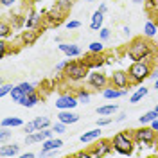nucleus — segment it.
<instances>
[{"instance_id":"31","label":"nucleus","mask_w":158,"mask_h":158,"mask_svg":"<svg viewBox=\"0 0 158 158\" xmlns=\"http://www.w3.org/2000/svg\"><path fill=\"white\" fill-rule=\"evenodd\" d=\"M11 99H13V101H15V102H20V101H22V97H23V95H25V94H23V92H22V90H20V86H15V88L11 90Z\"/></svg>"},{"instance_id":"47","label":"nucleus","mask_w":158,"mask_h":158,"mask_svg":"<svg viewBox=\"0 0 158 158\" xmlns=\"http://www.w3.org/2000/svg\"><path fill=\"white\" fill-rule=\"evenodd\" d=\"M22 158H34V153H23Z\"/></svg>"},{"instance_id":"4","label":"nucleus","mask_w":158,"mask_h":158,"mask_svg":"<svg viewBox=\"0 0 158 158\" xmlns=\"http://www.w3.org/2000/svg\"><path fill=\"white\" fill-rule=\"evenodd\" d=\"M151 61H133L128 69L129 79H131V85H142L148 77H151Z\"/></svg>"},{"instance_id":"3","label":"nucleus","mask_w":158,"mask_h":158,"mask_svg":"<svg viewBox=\"0 0 158 158\" xmlns=\"http://www.w3.org/2000/svg\"><path fill=\"white\" fill-rule=\"evenodd\" d=\"M111 144H113V151H117L118 155H122V156L133 155V149L137 146L131 131H118L117 135H113Z\"/></svg>"},{"instance_id":"17","label":"nucleus","mask_w":158,"mask_h":158,"mask_svg":"<svg viewBox=\"0 0 158 158\" xmlns=\"http://www.w3.org/2000/svg\"><path fill=\"white\" fill-rule=\"evenodd\" d=\"M102 22H104V13L97 9L94 15H92V20H90V27H92V31H101L102 29Z\"/></svg>"},{"instance_id":"43","label":"nucleus","mask_w":158,"mask_h":158,"mask_svg":"<svg viewBox=\"0 0 158 158\" xmlns=\"http://www.w3.org/2000/svg\"><path fill=\"white\" fill-rule=\"evenodd\" d=\"M15 2H16V0H0V4H2L4 7H9V6H13Z\"/></svg>"},{"instance_id":"40","label":"nucleus","mask_w":158,"mask_h":158,"mask_svg":"<svg viewBox=\"0 0 158 158\" xmlns=\"http://www.w3.org/2000/svg\"><path fill=\"white\" fill-rule=\"evenodd\" d=\"M81 27V22L79 20H70V22H67V29H79Z\"/></svg>"},{"instance_id":"16","label":"nucleus","mask_w":158,"mask_h":158,"mask_svg":"<svg viewBox=\"0 0 158 158\" xmlns=\"http://www.w3.org/2000/svg\"><path fill=\"white\" fill-rule=\"evenodd\" d=\"M38 102H40V94L34 90V92H31V94H27V95H23L18 104H22L23 108H32V106H36Z\"/></svg>"},{"instance_id":"10","label":"nucleus","mask_w":158,"mask_h":158,"mask_svg":"<svg viewBox=\"0 0 158 158\" xmlns=\"http://www.w3.org/2000/svg\"><path fill=\"white\" fill-rule=\"evenodd\" d=\"M85 61L88 63L90 69H101L102 65H106V56H104V52H99V54L88 52L86 58H85Z\"/></svg>"},{"instance_id":"37","label":"nucleus","mask_w":158,"mask_h":158,"mask_svg":"<svg viewBox=\"0 0 158 158\" xmlns=\"http://www.w3.org/2000/svg\"><path fill=\"white\" fill-rule=\"evenodd\" d=\"M144 4H146V9L148 11H155V9L158 11V0H146Z\"/></svg>"},{"instance_id":"48","label":"nucleus","mask_w":158,"mask_h":158,"mask_svg":"<svg viewBox=\"0 0 158 158\" xmlns=\"http://www.w3.org/2000/svg\"><path fill=\"white\" fill-rule=\"evenodd\" d=\"M99 11H102V13H106V11H108V7H106V4H101V6H99Z\"/></svg>"},{"instance_id":"29","label":"nucleus","mask_w":158,"mask_h":158,"mask_svg":"<svg viewBox=\"0 0 158 158\" xmlns=\"http://www.w3.org/2000/svg\"><path fill=\"white\" fill-rule=\"evenodd\" d=\"M72 4H74V0H56V7L58 9H61L63 13H69L70 9H72Z\"/></svg>"},{"instance_id":"54","label":"nucleus","mask_w":158,"mask_h":158,"mask_svg":"<svg viewBox=\"0 0 158 158\" xmlns=\"http://www.w3.org/2000/svg\"><path fill=\"white\" fill-rule=\"evenodd\" d=\"M155 110H156V111H158V104H156V106H155Z\"/></svg>"},{"instance_id":"30","label":"nucleus","mask_w":158,"mask_h":158,"mask_svg":"<svg viewBox=\"0 0 158 158\" xmlns=\"http://www.w3.org/2000/svg\"><path fill=\"white\" fill-rule=\"evenodd\" d=\"M88 52H95V54H99V52H104L102 40H101V41H92V43L88 45Z\"/></svg>"},{"instance_id":"18","label":"nucleus","mask_w":158,"mask_h":158,"mask_svg":"<svg viewBox=\"0 0 158 158\" xmlns=\"http://www.w3.org/2000/svg\"><path fill=\"white\" fill-rule=\"evenodd\" d=\"M18 153H20L18 144H11V146H4L2 144V148H0V156H4V158H13V156H16Z\"/></svg>"},{"instance_id":"11","label":"nucleus","mask_w":158,"mask_h":158,"mask_svg":"<svg viewBox=\"0 0 158 158\" xmlns=\"http://www.w3.org/2000/svg\"><path fill=\"white\" fill-rule=\"evenodd\" d=\"M23 23H25V29H40V25H41V16H40L34 9H31L29 13L25 15Z\"/></svg>"},{"instance_id":"49","label":"nucleus","mask_w":158,"mask_h":158,"mask_svg":"<svg viewBox=\"0 0 158 158\" xmlns=\"http://www.w3.org/2000/svg\"><path fill=\"white\" fill-rule=\"evenodd\" d=\"M129 31H131V29H129L128 25H124V27H122V32H124V34H129Z\"/></svg>"},{"instance_id":"5","label":"nucleus","mask_w":158,"mask_h":158,"mask_svg":"<svg viewBox=\"0 0 158 158\" xmlns=\"http://www.w3.org/2000/svg\"><path fill=\"white\" fill-rule=\"evenodd\" d=\"M131 133H133L135 144L138 148H142V146H155V140H156V135H158V131H155L149 124H142V128L131 129Z\"/></svg>"},{"instance_id":"33","label":"nucleus","mask_w":158,"mask_h":158,"mask_svg":"<svg viewBox=\"0 0 158 158\" xmlns=\"http://www.w3.org/2000/svg\"><path fill=\"white\" fill-rule=\"evenodd\" d=\"M11 138V131L7 128H2L0 129V144H4L6 140H9Z\"/></svg>"},{"instance_id":"34","label":"nucleus","mask_w":158,"mask_h":158,"mask_svg":"<svg viewBox=\"0 0 158 158\" xmlns=\"http://www.w3.org/2000/svg\"><path fill=\"white\" fill-rule=\"evenodd\" d=\"M110 36H111V31H110L108 27H102V29L99 31V38L102 40V41H106V40H110Z\"/></svg>"},{"instance_id":"42","label":"nucleus","mask_w":158,"mask_h":158,"mask_svg":"<svg viewBox=\"0 0 158 158\" xmlns=\"http://www.w3.org/2000/svg\"><path fill=\"white\" fill-rule=\"evenodd\" d=\"M74 156H77V158H90V151H79V153H76Z\"/></svg>"},{"instance_id":"9","label":"nucleus","mask_w":158,"mask_h":158,"mask_svg":"<svg viewBox=\"0 0 158 158\" xmlns=\"http://www.w3.org/2000/svg\"><path fill=\"white\" fill-rule=\"evenodd\" d=\"M77 104H79V101L74 94H61L56 99V108L58 110H74Z\"/></svg>"},{"instance_id":"19","label":"nucleus","mask_w":158,"mask_h":158,"mask_svg":"<svg viewBox=\"0 0 158 158\" xmlns=\"http://www.w3.org/2000/svg\"><path fill=\"white\" fill-rule=\"evenodd\" d=\"M126 95V90H120V88H115V86H106L102 90V97L104 99H118V97H124Z\"/></svg>"},{"instance_id":"41","label":"nucleus","mask_w":158,"mask_h":158,"mask_svg":"<svg viewBox=\"0 0 158 158\" xmlns=\"http://www.w3.org/2000/svg\"><path fill=\"white\" fill-rule=\"evenodd\" d=\"M67 65H69V61H61V63H58V65H56V72H63Z\"/></svg>"},{"instance_id":"23","label":"nucleus","mask_w":158,"mask_h":158,"mask_svg":"<svg viewBox=\"0 0 158 158\" xmlns=\"http://www.w3.org/2000/svg\"><path fill=\"white\" fill-rule=\"evenodd\" d=\"M156 32H158V25L155 23V22L148 20V22H146V25H144V36L153 38V36H156Z\"/></svg>"},{"instance_id":"22","label":"nucleus","mask_w":158,"mask_h":158,"mask_svg":"<svg viewBox=\"0 0 158 158\" xmlns=\"http://www.w3.org/2000/svg\"><path fill=\"white\" fill-rule=\"evenodd\" d=\"M148 92H149V88H146V86H142V88H137V90H135V94L129 97V102H131V104H137V102H140L142 99L148 95Z\"/></svg>"},{"instance_id":"7","label":"nucleus","mask_w":158,"mask_h":158,"mask_svg":"<svg viewBox=\"0 0 158 158\" xmlns=\"http://www.w3.org/2000/svg\"><path fill=\"white\" fill-rule=\"evenodd\" d=\"M86 83H88L90 88H94V90H104L110 85V77L106 76V74H102V72H99V70L95 69L94 72L88 74Z\"/></svg>"},{"instance_id":"52","label":"nucleus","mask_w":158,"mask_h":158,"mask_svg":"<svg viewBox=\"0 0 158 158\" xmlns=\"http://www.w3.org/2000/svg\"><path fill=\"white\" fill-rule=\"evenodd\" d=\"M155 90H158V79L155 81Z\"/></svg>"},{"instance_id":"12","label":"nucleus","mask_w":158,"mask_h":158,"mask_svg":"<svg viewBox=\"0 0 158 158\" xmlns=\"http://www.w3.org/2000/svg\"><path fill=\"white\" fill-rule=\"evenodd\" d=\"M40 32H43L41 29H25L23 32H22V43L23 45H27V47H31V45H34L36 43V40H38Z\"/></svg>"},{"instance_id":"51","label":"nucleus","mask_w":158,"mask_h":158,"mask_svg":"<svg viewBox=\"0 0 158 158\" xmlns=\"http://www.w3.org/2000/svg\"><path fill=\"white\" fill-rule=\"evenodd\" d=\"M155 149H156V153H158V135H156V140H155Z\"/></svg>"},{"instance_id":"15","label":"nucleus","mask_w":158,"mask_h":158,"mask_svg":"<svg viewBox=\"0 0 158 158\" xmlns=\"http://www.w3.org/2000/svg\"><path fill=\"white\" fill-rule=\"evenodd\" d=\"M63 146L61 138H47L41 142V153H49V151H56Z\"/></svg>"},{"instance_id":"32","label":"nucleus","mask_w":158,"mask_h":158,"mask_svg":"<svg viewBox=\"0 0 158 158\" xmlns=\"http://www.w3.org/2000/svg\"><path fill=\"white\" fill-rule=\"evenodd\" d=\"M13 88H15L13 85H9V83H4V85H2V88H0V97H6V95H9Z\"/></svg>"},{"instance_id":"14","label":"nucleus","mask_w":158,"mask_h":158,"mask_svg":"<svg viewBox=\"0 0 158 158\" xmlns=\"http://www.w3.org/2000/svg\"><path fill=\"white\" fill-rule=\"evenodd\" d=\"M58 120L69 126V124H76V122H77L79 115H77V113H74V111H70V110H59Z\"/></svg>"},{"instance_id":"46","label":"nucleus","mask_w":158,"mask_h":158,"mask_svg":"<svg viewBox=\"0 0 158 158\" xmlns=\"http://www.w3.org/2000/svg\"><path fill=\"white\" fill-rule=\"evenodd\" d=\"M126 117H128L126 113H120V115H118V117L115 118V120H117V122H122V120H126Z\"/></svg>"},{"instance_id":"6","label":"nucleus","mask_w":158,"mask_h":158,"mask_svg":"<svg viewBox=\"0 0 158 158\" xmlns=\"http://www.w3.org/2000/svg\"><path fill=\"white\" fill-rule=\"evenodd\" d=\"M88 151H90V158L108 156L110 153L113 151V144H111V140H106V138H97L95 144H94Z\"/></svg>"},{"instance_id":"13","label":"nucleus","mask_w":158,"mask_h":158,"mask_svg":"<svg viewBox=\"0 0 158 158\" xmlns=\"http://www.w3.org/2000/svg\"><path fill=\"white\" fill-rule=\"evenodd\" d=\"M58 47H59V50H61L65 56H69V58H79V56L83 54V50L79 49L77 45H74V43H59Z\"/></svg>"},{"instance_id":"50","label":"nucleus","mask_w":158,"mask_h":158,"mask_svg":"<svg viewBox=\"0 0 158 158\" xmlns=\"http://www.w3.org/2000/svg\"><path fill=\"white\" fill-rule=\"evenodd\" d=\"M131 2H133V4H144L146 0H131Z\"/></svg>"},{"instance_id":"28","label":"nucleus","mask_w":158,"mask_h":158,"mask_svg":"<svg viewBox=\"0 0 158 158\" xmlns=\"http://www.w3.org/2000/svg\"><path fill=\"white\" fill-rule=\"evenodd\" d=\"M11 31H13V25H11L9 22H6V20H2V23H0V38H7L11 34Z\"/></svg>"},{"instance_id":"24","label":"nucleus","mask_w":158,"mask_h":158,"mask_svg":"<svg viewBox=\"0 0 158 158\" xmlns=\"http://www.w3.org/2000/svg\"><path fill=\"white\" fill-rule=\"evenodd\" d=\"M155 118H158V111L156 110H151V111H146L142 117H138V122L140 124H151Z\"/></svg>"},{"instance_id":"55","label":"nucleus","mask_w":158,"mask_h":158,"mask_svg":"<svg viewBox=\"0 0 158 158\" xmlns=\"http://www.w3.org/2000/svg\"><path fill=\"white\" fill-rule=\"evenodd\" d=\"M85 2H94V0H85Z\"/></svg>"},{"instance_id":"36","label":"nucleus","mask_w":158,"mask_h":158,"mask_svg":"<svg viewBox=\"0 0 158 158\" xmlns=\"http://www.w3.org/2000/svg\"><path fill=\"white\" fill-rule=\"evenodd\" d=\"M23 131H25V135H27V133H34V131H38V128H36V124H34V120H31V122H27V124L23 126Z\"/></svg>"},{"instance_id":"45","label":"nucleus","mask_w":158,"mask_h":158,"mask_svg":"<svg viewBox=\"0 0 158 158\" xmlns=\"http://www.w3.org/2000/svg\"><path fill=\"white\" fill-rule=\"evenodd\" d=\"M151 79H155V81L158 79V67H156L155 70H153V72H151Z\"/></svg>"},{"instance_id":"53","label":"nucleus","mask_w":158,"mask_h":158,"mask_svg":"<svg viewBox=\"0 0 158 158\" xmlns=\"http://www.w3.org/2000/svg\"><path fill=\"white\" fill-rule=\"evenodd\" d=\"M31 2H32V4H36V2H41V0H31Z\"/></svg>"},{"instance_id":"27","label":"nucleus","mask_w":158,"mask_h":158,"mask_svg":"<svg viewBox=\"0 0 158 158\" xmlns=\"http://www.w3.org/2000/svg\"><path fill=\"white\" fill-rule=\"evenodd\" d=\"M34 124L38 129H45V128H50V118L45 117V115H40V117L34 118Z\"/></svg>"},{"instance_id":"35","label":"nucleus","mask_w":158,"mask_h":158,"mask_svg":"<svg viewBox=\"0 0 158 158\" xmlns=\"http://www.w3.org/2000/svg\"><path fill=\"white\" fill-rule=\"evenodd\" d=\"M9 52H13V50H9L7 43H6V41H0V58H6Z\"/></svg>"},{"instance_id":"39","label":"nucleus","mask_w":158,"mask_h":158,"mask_svg":"<svg viewBox=\"0 0 158 158\" xmlns=\"http://www.w3.org/2000/svg\"><path fill=\"white\" fill-rule=\"evenodd\" d=\"M52 129H54L56 133H65V131H67V124H63V122H59L58 120V124H54Z\"/></svg>"},{"instance_id":"25","label":"nucleus","mask_w":158,"mask_h":158,"mask_svg":"<svg viewBox=\"0 0 158 158\" xmlns=\"http://www.w3.org/2000/svg\"><path fill=\"white\" fill-rule=\"evenodd\" d=\"M117 110H118L117 104H104V106H99L97 108V113L99 115H113Z\"/></svg>"},{"instance_id":"44","label":"nucleus","mask_w":158,"mask_h":158,"mask_svg":"<svg viewBox=\"0 0 158 158\" xmlns=\"http://www.w3.org/2000/svg\"><path fill=\"white\" fill-rule=\"evenodd\" d=\"M149 126H151V128L155 129V131H158V118H155V120H153V122H151Z\"/></svg>"},{"instance_id":"21","label":"nucleus","mask_w":158,"mask_h":158,"mask_svg":"<svg viewBox=\"0 0 158 158\" xmlns=\"http://www.w3.org/2000/svg\"><path fill=\"white\" fill-rule=\"evenodd\" d=\"M18 126H23L20 117H6L0 122V128H18Z\"/></svg>"},{"instance_id":"20","label":"nucleus","mask_w":158,"mask_h":158,"mask_svg":"<svg viewBox=\"0 0 158 158\" xmlns=\"http://www.w3.org/2000/svg\"><path fill=\"white\" fill-rule=\"evenodd\" d=\"M97 138H101V126L97 129H92V131H86V133H83L79 140L83 142V144H90V142H95Z\"/></svg>"},{"instance_id":"38","label":"nucleus","mask_w":158,"mask_h":158,"mask_svg":"<svg viewBox=\"0 0 158 158\" xmlns=\"http://www.w3.org/2000/svg\"><path fill=\"white\" fill-rule=\"evenodd\" d=\"M111 120H113L111 117H108V115H102V117L97 120V126H101V128H102V126H108V124H111Z\"/></svg>"},{"instance_id":"2","label":"nucleus","mask_w":158,"mask_h":158,"mask_svg":"<svg viewBox=\"0 0 158 158\" xmlns=\"http://www.w3.org/2000/svg\"><path fill=\"white\" fill-rule=\"evenodd\" d=\"M90 74V67L85 59H76V61H69V65L63 70L65 79H69L72 83H79L83 79H86Z\"/></svg>"},{"instance_id":"1","label":"nucleus","mask_w":158,"mask_h":158,"mask_svg":"<svg viewBox=\"0 0 158 158\" xmlns=\"http://www.w3.org/2000/svg\"><path fill=\"white\" fill-rule=\"evenodd\" d=\"M155 52H156V47L148 36H144V38L138 36V38L131 40V43L128 45V50H126L129 59H133V61H151Z\"/></svg>"},{"instance_id":"8","label":"nucleus","mask_w":158,"mask_h":158,"mask_svg":"<svg viewBox=\"0 0 158 158\" xmlns=\"http://www.w3.org/2000/svg\"><path fill=\"white\" fill-rule=\"evenodd\" d=\"M110 85L115 86V88L126 90L131 85V79H129L128 70H115L111 76H110Z\"/></svg>"},{"instance_id":"26","label":"nucleus","mask_w":158,"mask_h":158,"mask_svg":"<svg viewBox=\"0 0 158 158\" xmlns=\"http://www.w3.org/2000/svg\"><path fill=\"white\" fill-rule=\"evenodd\" d=\"M76 97H77L79 102L86 104V102H90V99H92V94H90L88 90H85V88H79L77 92H76Z\"/></svg>"}]
</instances>
